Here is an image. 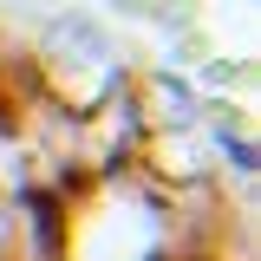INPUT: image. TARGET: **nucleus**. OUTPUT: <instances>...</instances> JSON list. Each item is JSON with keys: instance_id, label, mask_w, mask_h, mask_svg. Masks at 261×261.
Wrapping results in <instances>:
<instances>
[{"instance_id": "f257e3e1", "label": "nucleus", "mask_w": 261, "mask_h": 261, "mask_svg": "<svg viewBox=\"0 0 261 261\" xmlns=\"http://www.w3.org/2000/svg\"><path fill=\"white\" fill-rule=\"evenodd\" d=\"M59 46H79V53H92V59H105V39H98V33H85L79 20H65V27H59Z\"/></svg>"}]
</instances>
